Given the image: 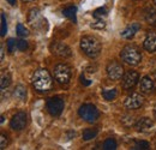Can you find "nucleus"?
I'll return each mask as SVG.
<instances>
[{
  "instance_id": "nucleus-29",
  "label": "nucleus",
  "mask_w": 156,
  "mask_h": 150,
  "mask_svg": "<svg viewBox=\"0 0 156 150\" xmlns=\"http://www.w3.org/2000/svg\"><path fill=\"white\" fill-rule=\"evenodd\" d=\"M7 31V23H6V17L4 13H1V36H5Z\"/></svg>"
},
{
  "instance_id": "nucleus-8",
  "label": "nucleus",
  "mask_w": 156,
  "mask_h": 150,
  "mask_svg": "<svg viewBox=\"0 0 156 150\" xmlns=\"http://www.w3.org/2000/svg\"><path fill=\"white\" fill-rule=\"evenodd\" d=\"M27 123H28V116H27V113L20 111L17 112L11 119V127L15 130V131H22L23 129H25L27 126Z\"/></svg>"
},
{
  "instance_id": "nucleus-25",
  "label": "nucleus",
  "mask_w": 156,
  "mask_h": 150,
  "mask_svg": "<svg viewBox=\"0 0 156 150\" xmlns=\"http://www.w3.org/2000/svg\"><path fill=\"white\" fill-rule=\"evenodd\" d=\"M17 34H18V36H20V38H27L29 35V31H28V29L23 24L20 23L17 25Z\"/></svg>"
},
{
  "instance_id": "nucleus-9",
  "label": "nucleus",
  "mask_w": 156,
  "mask_h": 150,
  "mask_svg": "<svg viewBox=\"0 0 156 150\" xmlns=\"http://www.w3.org/2000/svg\"><path fill=\"white\" fill-rule=\"evenodd\" d=\"M51 51L54 55L59 56V58H69L71 56V49L70 47L64 43V42H59V41H55L51 45Z\"/></svg>"
},
{
  "instance_id": "nucleus-17",
  "label": "nucleus",
  "mask_w": 156,
  "mask_h": 150,
  "mask_svg": "<svg viewBox=\"0 0 156 150\" xmlns=\"http://www.w3.org/2000/svg\"><path fill=\"white\" fill-rule=\"evenodd\" d=\"M145 20L149 24H155L156 23V11L153 7H148L145 10Z\"/></svg>"
},
{
  "instance_id": "nucleus-26",
  "label": "nucleus",
  "mask_w": 156,
  "mask_h": 150,
  "mask_svg": "<svg viewBox=\"0 0 156 150\" xmlns=\"http://www.w3.org/2000/svg\"><path fill=\"white\" fill-rule=\"evenodd\" d=\"M7 49H9L10 53L16 52V51L18 49V48H17V41L13 40V38H9V41H7Z\"/></svg>"
},
{
  "instance_id": "nucleus-11",
  "label": "nucleus",
  "mask_w": 156,
  "mask_h": 150,
  "mask_svg": "<svg viewBox=\"0 0 156 150\" xmlns=\"http://www.w3.org/2000/svg\"><path fill=\"white\" fill-rule=\"evenodd\" d=\"M144 102L143 96L138 93H132L125 98V107L127 109H137L139 108Z\"/></svg>"
},
{
  "instance_id": "nucleus-18",
  "label": "nucleus",
  "mask_w": 156,
  "mask_h": 150,
  "mask_svg": "<svg viewBox=\"0 0 156 150\" xmlns=\"http://www.w3.org/2000/svg\"><path fill=\"white\" fill-rule=\"evenodd\" d=\"M13 96H15L17 100H20V101L25 100V97H27V89H25L23 85H18V87L15 89V91H13Z\"/></svg>"
},
{
  "instance_id": "nucleus-15",
  "label": "nucleus",
  "mask_w": 156,
  "mask_h": 150,
  "mask_svg": "<svg viewBox=\"0 0 156 150\" xmlns=\"http://www.w3.org/2000/svg\"><path fill=\"white\" fill-rule=\"evenodd\" d=\"M140 29V25H139V23H131L130 25H127L125 29H124V31L121 33V38H132L135 35H136V33Z\"/></svg>"
},
{
  "instance_id": "nucleus-10",
  "label": "nucleus",
  "mask_w": 156,
  "mask_h": 150,
  "mask_svg": "<svg viewBox=\"0 0 156 150\" xmlns=\"http://www.w3.org/2000/svg\"><path fill=\"white\" fill-rule=\"evenodd\" d=\"M107 75L112 80H119L124 76V69L119 62L113 60L107 65Z\"/></svg>"
},
{
  "instance_id": "nucleus-22",
  "label": "nucleus",
  "mask_w": 156,
  "mask_h": 150,
  "mask_svg": "<svg viewBox=\"0 0 156 150\" xmlns=\"http://www.w3.org/2000/svg\"><path fill=\"white\" fill-rule=\"evenodd\" d=\"M107 13H108V11L106 7H98L94 11V17L96 19H103L107 16Z\"/></svg>"
},
{
  "instance_id": "nucleus-19",
  "label": "nucleus",
  "mask_w": 156,
  "mask_h": 150,
  "mask_svg": "<svg viewBox=\"0 0 156 150\" xmlns=\"http://www.w3.org/2000/svg\"><path fill=\"white\" fill-rule=\"evenodd\" d=\"M76 12H77V7L76 6H69V7L64 9V11H62L65 17L72 19V20H76Z\"/></svg>"
},
{
  "instance_id": "nucleus-12",
  "label": "nucleus",
  "mask_w": 156,
  "mask_h": 150,
  "mask_svg": "<svg viewBox=\"0 0 156 150\" xmlns=\"http://www.w3.org/2000/svg\"><path fill=\"white\" fill-rule=\"evenodd\" d=\"M138 79H139V75L137 73L136 71H133V70L127 71L125 75L122 76V88L125 90L132 89L137 84Z\"/></svg>"
},
{
  "instance_id": "nucleus-21",
  "label": "nucleus",
  "mask_w": 156,
  "mask_h": 150,
  "mask_svg": "<svg viewBox=\"0 0 156 150\" xmlns=\"http://www.w3.org/2000/svg\"><path fill=\"white\" fill-rule=\"evenodd\" d=\"M117 95H118L117 89H105V90L102 91L103 98L107 100V101H112V100H114V98L117 97Z\"/></svg>"
},
{
  "instance_id": "nucleus-20",
  "label": "nucleus",
  "mask_w": 156,
  "mask_h": 150,
  "mask_svg": "<svg viewBox=\"0 0 156 150\" xmlns=\"http://www.w3.org/2000/svg\"><path fill=\"white\" fill-rule=\"evenodd\" d=\"M98 129H85L83 131V139L84 141H90L98 136Z\"/></svg>"
},
{
  "instance_id": "nucleus-28",
  "label": "nucleus",
  "mask_w": 156,
  "mask_h": 150,
  "mask_svg": "<svg viewBox=\"0 0 156 150\" xmlns=\"http://www.w3.org/2000/svg\"><path fill=\"white\" fill-rule=\"evenodd\" d=\"M105 27H106V23H105L103 19H96L94 23H91V28H93V29H98V30H101V29H103Z\"/></svg>"
},
{
  "instance_id": "nucleus-37",
  "label": "nucleus",
  "mask_w": 156,
  "mask_h": 150,
  "mask_svg": "<svg viewBox=\"0 0 156 150\" xmlns=\"http://www.w3.org/2000/svg\"><path fill=\"white\" fill-rule=\"evenodd\" d=\"M154 4H155V5H156V0H154Z\"/></svg>"
},
{
  "instance_id": "nucleus-5",
  "label": "nucleus",
  "mask_w": 156,
  "mask_h": 150,
  "mask_svg": "<svg viewBox=\"0 0 156 150\" xmlns=\"http://www.w3.org/2000/svg\"><path fill=\"white\" fill-rule=\"evenodd\" d=\"M53 75H54V78H55V80L58 83H60V84H67L71 80L72 72H71V69H70L69 65H66V64H58L54 67Z\"/></svg>"
},
{
  "instance_id": "nucleus-24",
  "label": "nucleus",
  "mask_w": 156,
  "mask_h": 150,
  "mask_svg": "<svg viewBox=\"0 0 156 150\" xmlns=\"http://www.w3.org/2000/svg\"><path fill=\"white\" fill-rule=\"evenodd\" d=\"M11 84V77L10 75H5V73H2L1 76V80H0V87H1V89H5V88H7L9 85Z\"/></svg>"
},
{
  "instance_id": "nucleus-13",
  "label": "nucleus",
  "mask_w": 156,
  "mask_h": 150,
  "mask_svg": "<svg viewBox=\"0 0 156 150\" xmlns=\"http://www.w3.org/2000/svg\"><path fill=\"white\" fill-rule=\"evenodd\" d=\"M143 46L150 53L156 52V33H149L143 42Z\"/></svg>"
},
{
  "instance_id": "nucleus-6",
  "label": "nucleus",
  "mask_w": 156,
  "mask_h": 150,
  "mask_svg": "<svg viewBox=\"0 0 156 150\" xmlns=\"http://www.w3.org/2000/svg\"><path fill=\"white\" fill-rule=\"evenodd\" d=\"M64 107H65V103L61 97H58V96L51 97L47 101V111L53 116H59L64 111Z\"/></svg>"
},
{
  "instance_id": "nucleus-1",
  "label": "nucleus",
  "mask_w": 156,
  "mask_h": 150,
  "mask_svg": "<svg viewBox=\"0 0 156 150\" xmlns=\"http://www.w3.org/2000/svg\"><path fill=\"white\" fill-rule=\"evenodd\" d=\"M33 85L40 93H47L53 88V79L46 69H39L33 75Z\"/></svg>"
},
{
  "instance_id": "nucleus-3",
  "label": "nucleus",
  "mask_w": 156,
  "mask_h": 150,
  "mask_svg": "<svg viewBox=\"0 0 156 150\" xmlns=\"http://www.w3.org/2000/svg\"><path fill=\"white\" fill-rule=\"evenodd\" d=\"M120 56H121V60L125 61L126 64L131 65V66H136L142 60V53L138 49V47L133 46V45H127L122 48L121 53H120Z\"/></svg>"
},
{
  "instance_id": "nucleus-34",
  "label": "nucleus",
  "mask_w": 156,
  "mask_h": 150,
  "mask_svg": "<svg viewBox=\"0 0 156 150\" xmlns=\"http://www.w3.org/2000/svg\"><path fill=\"white\" fill-rule=\"evenodd\" d=\"M0 51H1V60H2V59H4V47H2V46H1Z\"/></svg>"
},
{
  "instance_id": "nucleus-2",
  "label": "nucleus",
  "mask_w": 156,
  "mask_h": 150,
  "mask_svg": "<svg viewBox=\"0 0 156 150\" xmlns=\"http://www.w3.org/2000/svg\"><path fill=\"white\" fill-rule=\"evenodd\" d=\"M80 49L87 56L94 59L101 53V43L94 36H83L80 38Z\"/></svg>"
},
{
  "instance_id": "nucleus-4",
  "label": "nucleus",
  "mask_w": 156,
  "mask_h": 150,
  "mask_svg": "<svg viewBox=\"0 0 156 150\" xmlns=\"http://www.w3.org/2000/svg\"><path fill=\"white\" fill-rule=\"evenodd\" d=\"M78 114H79V116H80L84 121L91 123V124L95 123L98 118H100V112H98V109L96 108V106H94V105H91V103H87V105L80 106L79 109H78Z\"/></svg>"
},
{
  "instance_id": "nucleus-33",
  "label": "nucleus",
  "mask_w": 156,
  "mask_h": 150,
  "mask_svg": "<svg viewBox=\"0 0 156 150\" xmlns=\"http://www.w3.org/2000/svg\"><path fill=\"white\" fill-rule=\"evenodd\" d=\"M6 1H7L10 5H16V1H17V0H6Z\"/></svg>"
},
{
  "instance_id": "nucleus-31",
  "label": "nucleus",
  "mask_w": 156,
  "mask_h": 150,
  "mask_svg": "<svg viewBox=\"0 0 156 150\" xmlns=\"http://www.w3.org/2000/svg\"><path fill=\"white\" fill-rule=\"evenodd\" d=\"M7 145V137L5 134L0 136V149H4Z\"/></svg>"
},
{
  "instance_id": "nucleus-23",
  "label": "nucleus",
  "mask_w": 156,
  "mask_h": 150,
  "mask_svg": "<svg viewBox=\"0 0 156 150\" xmlns=\"http://www.w3.org/2000/svg\"><path fill=\"white\" fill-rule=\"evenodd\" d=\"M117 148V142L113 138H108L103 143V149L105 150H114Z\"/></svg>"
},
{
  "instance_id": "nucleus-35",
  "label": "nucleus",
  "mask_w": 156,
  "mask_h": 150,
  "mask_svg": "<svg viewBox=\"0 0 156 150\" xmlns=\"http://www.w3.org/2000/svg\"><path fill=\"white\" fill-rule=\"evenodd\" d=\"M154 116H155V119H156V106L154 107Z\"/></svg>"
},
{
  "instance_id": "nucleus-30",
  "label": "nucleus",
  "mask_w": 156,
  "mask_h": 150,
  "mask_svg": "<svg viewBox=\"0 0 156 150\" xmlns=\"http://www.w3.org/2000/svg\"><path fill=\"white\" fill-rule=\"evenodd\" d=\"M17 48H18V51H25V49L28 48V43H27V41H24V40L17 41Z\"/></svg>"
},
{
  "instance_id": "nucleus-36",
  "label": "nucleus",
  "mask_w": 156,
  "mask_h": 150,
  "mask_svg": "<svg viewBox=\"0 0 156 150\" xmlns=\"http://www.w3.org/2000/svg\"><path fill=\"white\" fill-rule=\"evenodd\" d=\"M23 1H28V2H30V1H34V0H23Z\"/></svg>"
},
{
  "instance_id": "nucleus-16",
  "label": "nucleus",
  "mask_w": 156,
  "mask_h": 150,
  "mask_svg": "<svg viewBox=\"0 0 156 150\" xmlns=\"http://www.w3.org/2000/svg\"><path fill=\"white\" fill-rule=\"evenodd\" d=\"M154 88V82L153 79L149 77V76H145L140 79V83H139V90L142 93H149Z\"/></svg>"
},
{
  "instance_id": "nucleus-7",
  "label": "nucleus",
  "mask_w": 156,
  "mask_h": 150,
  "mask_svg": "<svg viewBox=\"0 0 156 150\" xmlns=\"http://www.w3.org/2000/svg\"><path fill=\"white\" fill-rule=\"evenodd\" d=\"M28 22L36 30H42L44 28V24L47 23V20L41 16V13H40V11L37 9H33L30 11L29 17H28Z\"/></svg>"
},
{
  "instance_id": "nucleus-27",
  "label": "nucleus",
  "mask_w": 156,
  "mask_h": 150,
  "mask_svg": "<svg viewBox=\"0 0 156 150\" xmlns=\"http://www.w3.org/2000/svg\"><path fill=\"white\" fill-rule=\"evenodd\" d=\"M150 144L145 141H137L133 145V149H149Z\"/></svg>"
},
{
  "instance_id": "nucleus-14",
  "label": "nucleus",
  "mask_w": 156,
  "mask_h": 150,
  "mask_svg": "<svg viewBox=\"0 0 156 150\" xmlns=\"http://www.w3.org/2000/svg\"><path fill=\"white\" fill-rule=\"evenodd\" d=\"M153 125H154V123L149 118H140L136 124H135L137 131L139 132H148L153 127Z\"/></svg>"
},
{
  "instance_id": "nucleus-32",
  "label": "nucleus",
  "mask_w": 156,
  "mask_h": 150,
  "mask_svg": "<svg viewBox=\"0 0 156 150\" xmlns=\"http://www.w3.org/2000/svg\"><path fill=\"white\" fill-rule=\"evenodd\" d=\"M80 82H82V84H84V85H89V84L91 83L90 80H88V79H85V78H84L83 76L80 77Z\"/></svg>"
}]
</instances>
